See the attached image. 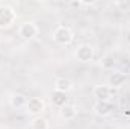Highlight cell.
Wrapping results in <instances>:
<instances>
[{"label": "cell", "mask_w": 130, "mask_h": 129, "mask_svg": "<svg viewBox=\"0 0 130 129\" xmlns=\"http://www.w3.org/2000/svg\"><path fill=\"white\" fill-rule=\"evenodd\" d=\"M52 38H53V41H55L56 44H59V46H68V44L73 43L74 33H73V31H71L68 26L61 24V26L55 28V31L52 32Z\"/></svg>", "instance_id": "1"}, {"label": "cell", "mask_w": 130, "mask_h": 129, "mask_svg": "<svg viewBox=\"0 0 130 129\" xmlns=\"http://www.w3.org/2000/svg\"><path fill=\"white\" fill-rule=\"evenodd\" d=\"M17 20V12L9 5H0V29L11 28Z\"/></svg>", "instance_id": "2"}, {"label": "cell", "mask_w": 130, "mask_h": 129, "mask_svg": "<svg viewBox=\"0 0 130 129\" xmlns=\"http://www.w3.org/2000/svg\"><path fill=\"white\" fill-rule=\"evenodd\" d=\"M24 109L27 111V114H30L33 117H38L45 109V102L41 97H29Z\"/></svg>", "instance_id": "3"}, {"label": "cell", "mask_w": 130, "mask_h": 129, "mask_svg": "<svg viewBox=\"0 0 130 129\" xmlns=\"http://www.w3.org/2000/svg\"><path fill=\"white\" fill-rule=\"evenodd\" d=\"M74 56H76V59L79 62H83V64L85 62H89V61L94 59V47L91 44H80L77 47Z\"/></svg>", "instance_id": "4"}, {"label": "cell", "mask_w": 130, "mask_h": 129, "mask_svg": "<svg viewBox=\"0 0 130 129\" xmlns=\"http://www.w3.org/2000/svg\"><path fill=\"white\" fill-rule=\"evenodd\" d=\"M18 33L21 38L24 40H32L39 33V28L33 23V21H24L20 28H18Z\"/></svg>", "instance_id": "5"}, {"label": "cell", "mask_w": 130, "mask_h": 129, "mask_svg": "<svg viewBox=\"0 0 130 129\" xmlns=\"http://www.w3.org/2000/svg\"><path fill=\"white\" fill-rule=\"evenodd\" d=\"M94 97H97V100H110V97L115 94V90H112L107 85H97L92 90Z\"/></svg>", "instance_id": "6"}, {"label": "cell", "mask_w": 130, "mask_h": 129, "mask_svg": "<svg viewBox=\"0 0 130 129\" xmlns=\"http://www.w3.org/2000/svg\"><path fill=\"white\" fill-rule=\"evenodd\" d=\"M126 79H127V76H126L124 73L115 71V73H112V74L109 76V79H107V87H110L112 90H118V88H121V87L126 84Z\"/></svg>", "instance_id": "7"}, {"label": "cell", "mask_w": 130, "mask_h": 129, "mask_svg": "<svg viewBox=\"0 0 130 129\" xmlns=\"http://www.w3.org/2000/svg\"><path fill=\"white\" fill-rule=\"evenodd\" d=\"M94 112L100 117H106L112 112V103L110 100H97V103L94 105Z\"/></svg>", "instance_id": "8"}, {"label": "cell", "mask_w": 130, "mask_h": 129, "mask_svg": "<svg viewBox=\"0 0 130 129\" xmlns=\"http://www.w3.org/2000/svg\"><path fill=\"white\" fill-rule=\"evenodd\" d=\"M73 90V82L68 78H56L55 81V91H61V93H68Z\"/></svg>", "instance_id": "9"}, {"label": "cell", "mask_w": 130, "mask_h": 129, "mask_svg": "<svg viewBox=\"0 0 130 129\" xmlns=\"http://www.w3.org/2000/svg\"><path fill=\"white\" fill-rule=\"evenodd\" d=\"M26 103H27V97L24 94H20V93H15L9 97V105L14 108V109H21V108H26Z\"/></svg>", "instance_id": "10"}, {"label": "cell", "mask_w": 130, "mask_h": 129, "mask_svg": "<svg viewBox=\"0 0 130 129\" xmlns=\"http://www.w3.org/2000/svg\"><path fill=\"white\" fill-rule=\"evenodd\" d=\"M59 112H61V115L64 117L65 120H73V119L77 115V109H76V106H74V105H68V103L59 109Z\"/></svg>", "instance_id": "11"}, {"label": "cell", "mask_w": 130, "mask_h": 129, "mask_svg": "<svg viewBox=\"0 0 130 129\" xmlns=\"http://www.w3.org/2000/svg\"><path fill=\"white\" fill-rule=\"evenodd\" d=\"M52 103L61 109L62 106L67 105V94L65 93H61V91H53L52 93Z\"/></svg>", "instance_id": "12"}, {"label": "cell", "mask_w": 130, "mask_h": 129, "mask_svg": "<svg viewBox=\"0 0 130 129\" xmlns=\"http://www.w3.org/2000/svg\"><path fill=\"white\" fill-rule=\"evenodd\" d=\"M30 129H48V120L41 115L33 117L30 122Z\"/></svg>", "instance_id": "13"}, {"label": "cell", "mask_w": 130, "mask_h": 129, "mask_svg": "<svg viewBox=\"0 0 130 129\" xmlns=\"http://www.w3.org/2000/svg\"><path fill=\"white\" fill-rule=\"evenodd\" d=\"M117 64V61H115V58L113 56H104L103 59H101V67L104 68V70H112L113 67Z\"/></svg>", "instance_id": "14"}, {"label": "cell", "mask_w": 130, "mask_h": 129, "mask_svg": "<svg viewBox=\"0 0 130 129\" xmlns=\"http://www.w3.org/2000/svg\"><path fill=\"white\" fill-rule=\"evenodd\" d=\"M117 8H121L123 11H127V9H130V2H115L113 3Z\"/></svg>", "instance_id": "15"}, {"label": "cell", "mask_w": 130, "mask_h": 129, "mask_svg": "<svg viewBox=\"0 0 130 129\" xmlns=\"http://www.w3.org/2000/svg\"><path fill=\"white\" fill-rule=\"evenodd\" d=\"M126 41H127V44L130 46V31L127 33H126Z\"/></svg>", "instance_id": "16"}]
</instances>
